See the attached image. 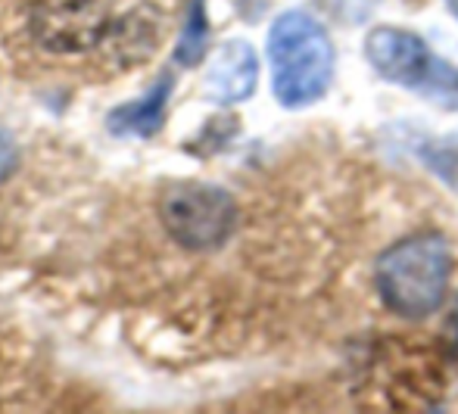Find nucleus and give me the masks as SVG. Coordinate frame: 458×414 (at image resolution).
Masks as SVG:
<instances>
[{
    "label": "nucleus",
    "mask_w": 458,
    "mask_h": 414,
    "mask_svg": "<svg viewBox=\"0 0 458 414\" xmlns=\"http://www.w3.org/2000/svg\"><path fill=\"white\" fill-rule=\"evenodd\" d=\"M453 247L437 231L405 237L380 256L374 281L384 306L399 318H428L446 300L453 277Z\"/></svg>",
    "instance_id": "1"
},
{
    "label": "nucleus",
    "mask_w": 458,
    "mask_h": 414,
    "mask_svg": "<svg viewBox=\"0 0 458 414\" xmlns=\"http://www.w3.org/2000/svg\"><path fill=\"white\" fill-rule=\"evenodd\" d=\"M268 63L277 103L300 109L321 100L334 79V44L306 10H287L268 31Z\"/></svg>",
    "instance_id": "2"
},
{
    "label": "nucleus",
    "mask_w": 458,
    "mask_h": 414,
    "mask_svg": "<svg viewBox=\"0 0 458 414\" xmlns=\"http://www.w3.org/2000/svg\"><path fill=\"white\" fill-rule=\"evenodd\" d=\"M365 56L384 81L418 90L440 106L458 109V69L440 60L415 31L380 25L365 38Z\"/></svg>",
    "instance_id": "3"
},
{
    "label": "nucleus",
    "mask_w": 458,
    "mask_h": 414,
    "mask_svg": "<svg viewBox=\"0 0 458 414\" xmlns=\"http://www.w3.org/2000/svg\"><path fill=\"white\" fill-rule=\"evenodd\" d=\"M159 222L178 247L218 249L231 237L237 206L225 187L206 181H169L159 193Z\"/></svg>",
    "instance_id": "4"
},
{
    "label": "nucleus",
    "mask_w": 458,
    "mask_h": 414,
    "mask_svg": "<svg viewBox=\"0 0 458 414\" xmlns=\"http://www.w3.org/2000/svg\"><path fill=\"white\" fill-rule=\"evenodd\" d=\"M122 0H35L31 35L47 54H85L109 38Z\"/></svg>",
    "instance_id": "5"
},
{
    "label": "nucleus",
    "mask_w": 458,
    "mask_h": 414,
    "mask_svg": "<svg viewBox=\"0 0 458 414\" xmlns=\"http://www.w3.org/2000/svg\"><path fill=\"white\" fill-rule=\"evenodd\" d=\"M256 81H259V60H256V50L250 41H225L216 50L209 69H206L203 90L212 103H241L247 97H253Z\"/></svg>",
    "instance_id": "6"
},
{
    "label": "nucleus",
    "mask_w": 458,
    "mask_h": 414,
    "mask_svg": "<svg viewBox=\"0 0 458 414\" xmlns=\"http://www.w3.org/2000/svg\"><path fill=\"white\" fill-rule=\"evenodd\" d=\"M172 88H175L172 75H163V79L157 81V88H153L144 100L115 109V113L109 115V131L153 138L165 122V103H169V97H172Z\"/></svg>",
    "instance_id": "7"
},
{
    "label": "nucleus",
    "mask_w": 458,
    "mask_h": 414,
    "mask_svg": "<svg viewBox=\"0 0 458 414\" xmlns=\"http://www.w3.org/2000/svg\"><path fill=\"white\" fill-rule=\"evenodd\" d=\"M206 41H209V19H206V0H191L182 38H178L175 60L182 66H197L206 56Z\"/></svg>",
    "instance_id": "8"
},
{
    "label": "nucleus",
    "mask_w": 458,
    "mask_h": 414,
    "mask_svg": "<svg viewBox=\"0 0 458 414\" xmlns=\"http://www.w3.org/2000/svg\"><path fill=\"white\" fill-rule=\"evenodd\" d=\"M428 163L449 181V184L458 187V140H446L443 147H434L428 156Z\"/></svg>",
    "instance_id": "9"
},
{
    "label": "nucleus",
    "mask_w": 458,
    "mask_h": 414,
    "mask_svg": "<svg viewBox=\"0 0 458 414\" xmlns=\"http://www.w3.org/2000/svg\"><path fill=\"white\" fill-rule=\"evenodd\" d=\"M19 168V147L6 128H0V184Z\"/></svg>",
    "instance_id": "10"
},
{
    "label": "nucleus",
    "mask_w": 458,
    "mask_h": 414,
    "mask_svg": "<svg viewBox=\"0 0 458 414\" xmlns=\"http://www.w3.org/2000/svg\"><path fill=\"white\" fill-rule=\"evenodd\" d=\"M446 6H449V13L458 19V0H446Z\"/></svg>",
    "instance_id": "11"
}]
</instances>
